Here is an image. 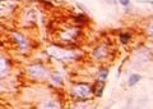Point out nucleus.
Returning <instances> with one entry per match:
<instances>
[{"label":"nucleus","instance_id":"obj_9","mask_svg":"<svg viewBox=\"0 0 153 109\" xmlns=\"http://www.w3.org/2000/svg\"><path fill=\"white\" fill-rule=\"evenodd\" d=\"M119 37H120V41L123 42V44H126V42L130 41L131 35H130V34H128V32H124V34H121Z\"/></svg>","mask_w":153,"mask_h":109},{"label":"nucleus","instance_id":"obj_8","mask_svg":"<svg viewBox=\"0 0 153 109\" xmlns=\"http://www.w3.org/2000/svg\"><path fill=\"white\" fill-rule=\"evenodd\" d=\"M107 76H108V69L107 68L100 69L98 76H97V82H105L106 81V78H107Z\"/></svg>","mask_w":153,"mask_h":109},{"label":"nucleus","instance_id":"obj_10","mask_svg":"<svg viewBox=\"0 0 153 109\" xmlns=\"http://www.w3.org/2000/svg\"><path fill=\"white\" fill-rule=\"evenodd\" d=\"M117 2L123 7H129V4H130V0H117Z\"/></svg>","mask_w":153,"mask_h":109},{"label":"nucleus","instance_id":"obj_1","mask_svg":"<svg viewBox=\"0 0 153 109\" xmlns=\"http://www.w3.org/2000/svg\"><path fill=\"white\" fill-rule=\"evenodd\" d=\"M47 53L51 58H54L56 60H61V62H69L76 58V54L74 50H69V49H64L60 46H55L51 45L47 48Z\"/></svg>","mask_w":153,"mask_h":109},{"label":"nucleus","instance_id":"obj_4","mask_svg":"<svg viewBox=\"0 0 153 109\" xmlns=\"http://www.w3.org/2000/svg\"><path fill=\"white\" fill-rule=\"evenodd\" d=\"M10 36H12V40L17 44L18 49L21 50V51H26L28 49V41L26 40V37L23 36L22 34L16 32V31H12L10 32Z\"/></svg>","mask_w":153,"mask_h":109},{"label":"nucleus","instance_id":"obj_5","mask_svg":"<svg viewBox=\"0 0 153 109\" xmlns=\"http://www.w3.org/2000/svg\"><path fill=\"white\" fill-rule=\"evenodd\" d=\"M92 55H93V58L94 59H97V60H102L105 59L106 56L108 55V50H107V46L106 45H98L97 48H96L93 51H92Z\"/></svg>","mask_w":153,"mask_h":109},{"label":"nucleus","instance_id":"obj_12","mask_svg":"<svg viewBox=\"0 0 153 109\" xmlns=\"http://www.w3.org/2000/svg\"><path fill=\"white\" fill-rule=\"evenodd\" d=\"M147 3H149V4H151V5H153V2H147Z\"/></svg>","mask_w":153,"mask_h":109},{"label":"nucleus","instance_id":"obj_6","mask_svg":"<svg viewBox=\"0 0 153 109\" xmlns=\"http://www.w3.org/2000/svg\"><path fill=\"white\" fill-rule=\"evenodd\" d=\"M142 80V76L140 74H138V73H133V74H130L129 76V80H128V85L129 86H134V85H137L138 82H139Z\"/></svg>","mask_w":153,"mask_h":109},{"label":"nucleus","instance_id":"obj_2","mask_svg":"<svg viewBox=\"0 0 153 109\" xmlns=\"http://www.w3.org/2000/svg\"><path fill=\"white\" fill-rule=\"evenodd\" d=\"M70 92H71V95L75 98L84 99V98H88L92 92H94V89H93V86H91L88 83L79 82V83H75L71 86Z\"/></svg>","mask_w":153,"mask_h":109},{"label":"nucleus","instance_id":"obj_3","mask_svg":"<svg viewBox=\"0 0 153 109\" xmlns=\"http://www.w3.org/2000/svg\"><path fill=\"white\" fill-rule=\"evenodd\" d=\"M27 73L33 80H45L47 77V69L42 63H32L27 67Z\"/></svg>","mask_w":153,"mask_h":109},{"label":"nucleus","instance_id":"obj_7","mask_svg":"<svg viewBox=\"0 0 153 109\" xmlns=\"http://www.w3.org/2000/svg\"><path fill=\"white\" fill-rule=\"evenodd\" d=\"M49 78H50L51 82H54V83H56V85H63V77L60 76V73H57V72L51 73Z\"/></svg>","mask_w":153,"mask_h":109},{"label":"nucleus","instance_id":"obj_11","mask_svg":"<svg viewBox=\"0 0 153 109\" xmlns=\"http://www.w3.org/2000/svg\"><path fill=\"white\" fill-rule=\"evenodd\" d=\"M147 31H148V34H149V36L153 37V22L149 23V26L147 27Z\"/></svg>","mask_w":153,"mask_h":109}]
</instances>
